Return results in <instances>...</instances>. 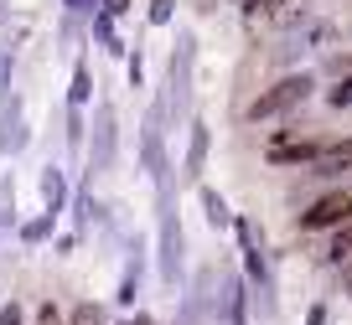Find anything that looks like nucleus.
Wrapping results in <instances>:
<instances>
[{
    "instance_id": "nucleus-1",
    "label": "nucleus",
    "mask_w": 352,
    "mask_h": 325,
    "mask_svg": "<svg viewBox=\"0 0 352 325\" xmlns=\"http://www.w3.org/2000/svg\"><path fill=\"white\" fill-rule=\"evenodd\" d=\"M311 93H316V73H280L275 83L243 108V119L249 124H270V119H280V114H290L296 104H306Z\"/></svg>"
},
{
    "instance_id": "nucleus-2",
    "label": "nucleus",
    "mask_w": 352,
    "mask_h": 325,
    "mask_svg": "<svg viewBox=\"0 0 352 325\" xmlns=\"http://www.w3.org/2000/svg\"><path fill=\"white\" fill-rule=\"evenodd\" d=\"M155 217H161V232H155V253H161V279L182 284L187 274V238H182V217H176V196H155Z\"/></svg>"
},
{
    "instance_id": "nucleus-3",
    "label": "nucleus",
    "mask_w": 352,
    "mask_h": 325,
    "mask_svg": "<svg viewBox=\"0 0 352 325\" xmlns=\"http://www.w3.org/2000/svg\"><path fill=\"white\" fill-rule=\"evenodd\" d=\"M296 222H300V232H331V228H342V222H352V186L321 191L316 202H306V212H300Z\"/></svg>"
},
{
    "instance_id": "nucleus-4",
    "label": "nucleus",
    "mask_w": 352,
    "mask_h": 325,
    "mask_svg": "<svg viewBox=\"0 0 352 325\" xmlns=\"http://www.w3.org/2000/svg\"><path fill=\"white\" fill-rule=\"evenodd\" d=\"M316 150H321L316 134L280 130V134H270V145H264V160L280 165V171H290V165H311V160H316Z\"/></svg>"
},
{
    "instance_id": "nucleus-5",
    "label": "nucleus",
    "mask_w": 352,
    "mask_h": 325,
    "mask_svg": "<svg viewBox=\"0 0 352 325\" xmlns=\"http://www.w3.org/2000/svg\"><path fill=\"white\" fill-rule=\"evenodd\" d=\"M192 52H197V36H176V52H171V108L187 114V98H192Z\"/></svg>"
},
{
    "instance_id": "nucleus-6",
    "label": "nucleus",
    "mask_w": 352,
    "mask_h": 325,
    "mask_svg": "<svg viewBox=\"0 0 352 325\" xmlns=\"http://www.w3.org/2000/svg\"><path fill=\"white\" fill-rule=\"evenodd\" d=\"M311 176H321V181H337V176H352V134H337V140H321L316 160L306 165Z\"/></svg>"
},
{
    "instance_id": "nucleus-7",
    "label": "nucleus",
    "mask_w": 352,
    "mask_h": 325,
    "mask_svg": "<svg viewBox=\"0 0 352 325\" xmlns=\"http://www.w3.org/2000/svg\"><path fill=\"white\" fill-rule=\"evenodd\" d=\"M208 145H212L208 124L192 119V134H187V160H182V181H187V186H197V181H202V171H208Z\"/></svg>"
},
{
    "instance_id": "nucleus-8",
    "label": "nucleus",
    "mask_w": 352,
    "mask_h": 325,
    "mask_svg": "<svg viewBox=\"0 0 352 325\" xmlns=\"http://www.w3.org/2000/svg\"><path fill=\"white\" fill-rule=\"evenodd\" d=\"M285 5H290V0H243V5H239V21L249 26V32H264V26H280V21H285Z\"/></svg>"
},
{
    "instance_id": "nucleus-9",
    "label": "nucleus",
    "mask_w": 352,
    "mask_h": 325,
    "mask_svg": "<svg viewBox=\"0 0 352 325\" xmlns=\"http://www.w3.org/2000/svg\"><path fill=\"white\" fill-rule=\"evenodd\" d=\"M114 160V108H99V119H94V171Z\"/></svg>"
},
{
    "instance_id": "nucleus-10",
    "label": "nucleus",
    "mask_w": 352,
    "mask_h": 325,
    "mask_svg": "<svg viewBox=\"0 0 352 325\" xmlns=\"http://www.w3.org/2000/svg\"><path fill=\"white\" fill-rule=\"evenodd\" d=\"M197 202H202V217H208V228H233V206L223 202L212 186H202V181H197Z\"/></svg>"
},
{
    "instance_id": "nucleus-11",
    "label": "nucleus",
    "mask_w": 352,
    "mask_h": 325,
    "mask_svg": "<svg viewBox=\"0 0 352 325\" xmlns=\"http://www.w3.org/2000/svg\"><path fill=\"white\" fill-rule=\"evenodd\" d=\"M327 263H331V269H347V263H352V222L331 228V243H327Z\"/></svg>"
},
{
    "instance_id": "nucleus-12",
    "label": "nucleus",
    "mask_w": 352,
    "mask_h": 325,
    "mask_svg": "<svg viewBox=\"0 0 352 325\" xmlns=\"http://www.w3.org/2000/svg\"><path fill=\"white\" fill-rule=\"evenodd\" d=\"M21 108L6 104V114H0V150H21Z\"/></svg>"
},
{
    "instance_id": "nucleus-13",
    "label": "nucleus",
    "mask_w": 352,
    "mask_h": 325,
    "mask_svg": "<svg viewBox=\"0 0 352 325\" xmlns=\"http://www.w3.org/2000/svg\"><path fill=\"white\" fill-rule=\"evenodd\" d=\"M42 196H47V212H63L67 181H63V171H57V165H47V176H42Z\"/></svg>"
},
{
    "instance_id": "nucleus-14",
    "label": "nucleus",
    "mask_w": 352,
    "mask_h": 325,
    "mask_svg": "<svg viewBox=\"0 0 352 325\" xmlns=\"http://www.w3.org/2000/svg\"><path fill=\"white\" fill-rule=\"evenodd\" d=\"M88 93H94V73H88V62L73 67V88H67V108H83Z\"/></svg>"
},
{
    "instance_id": "nucleus-15",
    "label": "nucleus",
    "mask_w": 352,
    "mask_h": 325,
    "mask_svg": "<svg viewBox=\"0 0 352 325\" xmlns=\"http://www.w3.org/2000/svg\"><path fill=\"white\" fill-rule=\"evenodd\" d=\"M327 104H331V108H352V73H342L337 83L327 88Z\"/></svg>"
},
{
    "instance_id": "nucleus-16",
    "label": "nucleus",
    "mask_w": 352,
    "mask_h": 325,
    "mask_svg": "<svg viewBox=\"0 0 352 325\" xmlns=\"http://www.w3.org/2000/svg\"><path fill=\"white\" fill-rule=\"evenodd\" d=\"M52 217H57V212H42L36 222H26V228H21V238H26V243H42L47 232H52Z\"/></svg>"
},
{
    "instance_id": "nucleus-17",
    "label": "nucleus",
    "mask_w": 352,
    "mask_h": 325,
    "mask_svg": "<svg viewBox=\"0 0 352 325\" xmlns=\"http://www.w3.org/2000/svg\"><path fill=\"white\" fill-rule=\"evenodd\" d=\"M171 11H176V0H151L145 21H151V26H166V21H171Z\"/></svg>"
},
{
    "instance_id": "nucleus-18",
    "label": "nucleus",
    "mask_w": 352,
    "mask_h": 325,
    "mask_svg": "<svg viewBox=\"0 0 352 325\" xmlns=\"http://www.w3.org/2000/svg\"><path fill=\"white\" fill-rule=\"evenodd\" d=\"M73 325H104V310H99V304H78V310H73Z\"/></svg>"
},
{
    "instance_id": "nucleus-19",
    "label": "nucleus",
    "mask_w": 352,
    "mask_h": 325,
    "mask_svg": "<svg viewBox=\"0 0 352 325\" xmlns=\"http://www.w3.org/2000/svg\"><path fill=\"white\" fill-rule=\"evenodd\" d=\"M67 140H73V145L83 140V119H78V108H67Z\"/></svg>"
},
{
    "instance_id": "nucleus-20",
    "label": "nucleus",
    "mask_w": 352,
    "mask_h": 325,
    "mask_svg": "<svg viewBox=\"0 0 352 325\" xmlns=\"http://www.w3.org/2000/svg\"><path fill=\"white\" fill-rule=\"evenodd\" d=\"M0 325H26V315H21V304H6V310H0Z\"/></svg>"
},
{
    "instance_id": "nucleus-21",
    "label": "nucleus",
    "mask_w": 352,
    "mask_h": 325,
    "mask_svg": "<svg viewBox=\"0 0 352 325\" xmlns=\"http://www.w3.org/2000/svg\"><path fill=\"white\" fill-rule=\"evenodd\" d=\"M99 11H109V16H114V21H120V16H124V11H130V0H99Z\"/></svg>"
},
{
    "instance_id": "nucleus-22",
    "label": "nucleus",
    "mask_w": 352,
    "mask_h": 325,
    "mask_svg": "<svg viewBox=\"0 0 352 325\" xmlns=\"http://www.w3.org/2000/svg\"><path fill=\"white\" fill-rule=\"evenodd\" d=\"M306 325H327V310H321V304H311V310H306Z\"/></svg>"
},
{
    "instance_id": "nucleus-23",
    "label": "nucleus",
    "mask_w": 352,
    "mask_h": 325,
    "mask_svg": "<svg viewBox=\"0 0 352 325\" xmlns=\"http://www.w3.org/2000/svg\"><path fill=\"white\" fill-rule=\"evenodd\" d=\"M67 11H78V16H83V11H94V0H67Z\"/></svg>"
},
{
    "instance_id": "nucleus-24",
    "label": "nucleus",
    "mask_w": 352,
    "mask_h": 325,
    "mask_svg": "<svg viewBox=\"0 0 352 325\" xmlns=\"http://www.w3.org/2000/svg\"><path fill=\"white\" fill-rule=\"evenodd\" d=\"M347 186H352V181H347Z\"/></svg>"
}]
</instances>
